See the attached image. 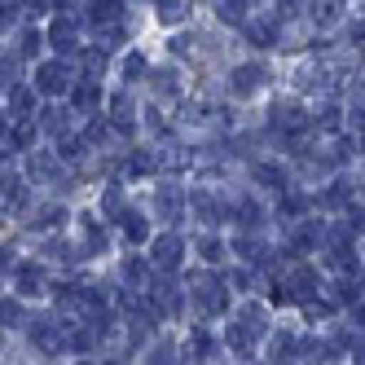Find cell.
<instances>
[{"label": "cell", "instance_id": "7402d4cb", "mask_svg": "<svg viewBox=\"0 0 365 365\" xmlns=\"http://www.w3.org/2000/svg\"><path fill=\"white\" fill-rule=\"evenodd\" d=\"M295 348H299V344H295V334H291V330H282V334L273 339V361H277V365H282V361H291Z\"/></svg>", "mask_w": 365, "mask_h": 365}, {"label": "cell", "instance_id": "e0dca14e", "mask_svg": "<svg viewBox=\"0 0 365 365\" xmlns=\"http://www.w3.org/2000/svg\"><path fill=\"white\" fill-rule=\"evenodd\" d=\"M145 277H150V264H145L141 255H128V259H123V282H128V286H141Z\"/></svg>", "mask_w": 365, "mask_h": 365}, {"label": "cell", "instance_id": "d6a6232c", "mask_svg": "<svg viewBox=\"0 0 365 365\" xmlns=\"http://www.w3.org/2000/svg\"><path fill=\"white\" fill-rule=\"evenodd\" d=\"M0 322H5V326H18V322H22V304H18V299H0Z\"/></svg>", "mask_w": 365, "mask_h": 365}, {"label": "cell", "instance_id": "ffe728a7", "mask_svg": "<svg viewBox=\"0 0 365 365\" xmlns=\"http://www.w3.org/2000/svg\"><path fill=\"white\" fill-rule=\"evenodd\" d=\"M123 233H128V242H145L150 238V225L137 212H123Z\"/></svg>", "mask_w": 365, "mask_h": 365}, {"label": "cell", "instance_id": "277c9868", "mask_svg": "<svg viewBox=\"0 0 365 365\" xmlns=\"http://www.w3.org/2000/svg\"><path fill=\"white\" fill-rule=\"evenodd\" d=\"M194 295L207 312H225L229 308V295H225V282L220 277H194Z\"/></svg>", "mask_w": 365, "mask_h": 365}, {"label": "cell", "instance_id": "30bf717a", "mask_svg": "<svg viewBox=\"0 0 365 365\" xmlns=\"http://www.w3.org/2000/svg\"><path fill=\"white\" fill-rule=\"evenodd\" d=\"M9 110L27 123V115L36 110V88H27V84H18V88H9Z\"/></svg>", "mask_w": 365, "mask_h": 365}, {"label": "cell", "instance_id": "5b68a950", "mask_svg": "<svg viewBox=\"0 0 365 365\" xmlns=\"http://www.w3.org/2000/svg\"><path fill=\"white\" fill-rule=\"evenodd\" d=\"M264 66L259 62H247V66H233V75H229V88L238 93V97H251V93H259V84H264Z\"/></svg>", "mask_w": 365, "mask_h": 365}, {"label": "cell", "instance_id": "db71d44e", "mask_svg": "<svg viewBox=\"0 0 365 365\" xmlns=\"http://www.w3.org/2000/svg\"><path fill=\"white\" fill-rule=\"evenodd\" d=\"M361 93H365V84H361Z\"/></svg>", "mask_w": 365, "mask_h": 365}, {"label": "cell", "instance_id": "d6986e66", "mask_svg": "<svg viewBox=\"0 0 365 365\" xmlns=\"http://www.w3.org/2000/svg\"><path fill=\"white\" fill-rule=\"evenodd\" d=\"M255 180H259V185H269V190H286V172L273 168V163H255Z\"/></svg>", "mask_w": 365, "mask_h": 365}, {"label": "cell", "instance_id": "681fc988", "mask_svg": "<svg viewBox=\"0 0 365 365\" xmlns=\"http://www.w3.org/2000/svg\"><path fill=\"white\" fill-rule=\"evenodd\" d=\"M334 9L339 5H317V9H312V18H317V22H334Z\"/></svg>", "mask_w": 365, "mask_h": 365}, {"label": "cell", "instance_id": "4dcf8cb0", "mask_svg": "<svg viewBox=\"0 0 365 365\" xmlns=\"http://www.w3.org/2000/svg\"><path fill=\"white\" fill-rule=\"evenodd\" d=\"M198 255L207 259V264H220V259H225V247H220L216 238H202V242H198Z\"/></svg>", "mask_w": 365, "mask_h": 365}, {"label": "cell", "instance_id": "836d02e7", "mask_svg": "<svg viewBox=\"0 0 365 365\" xmlns=\"http://www.w3.org/2000/svg\"><path fill=\"white\" fill-rule=\"evenodd\" d=\"M344 225H348V233H365V202H356V207L348 202V220Z\"/></svg>", "mask_w": 365, "mask_h": 365}, {"label": "cell", "instance_id": "5bb4252c", "mask_svg": "<svg viewBox=\"0 0 365 365\" xmlns=\"http://www.w3.org/2000/svg\"><path fill=\"white\" fill-rule=\"evenodd\" d=\"M84 18L93 22V27H106V22L115 27V22L123 18V5H88V14H84Z\"/></svg>", "mask_w": 365, "mask_h": 365}, {"label": "cell", "instance_id": "c3c4849f", "mask_svg": "<svg viewBox=\"0 0 365 365\" xmlns=\"http://www.w3.org/2000/svg\"><path fill=\"white\" fill-rule=\"evenodd\" d=\"M282 212L286 216H299L304 212V198H282Z\"/></svg>", "mask_w": 365, "mask_h": 365}, {"label": "cell", "instance_id": "e575fe53", "mask_svg": "<svg viewBox=\"0 0 365 365\" xmlns=\"http://www.w3.org/2000/svg\"><path fill=\"white\" fill-rule=\"evenodd\" d=\"M40 40H44V36H40L36 27H31V31H22V48H18V58H31L36 48H40Z\"/></svg>", "mask_w": 365, "mask_h": 365}, {"label": "cell", "instance_id": "7c38bea8", "mask_svg": "<svg viewBox=\"0 0 365 365\" xmlns=\"http://www.w3.org/2000/svg\"><path fill=\"white\" fill-rule=\"evenodd\" d=\"M194 212H198V220H202V225H216V220L225 216V207H220L212 194H202V190H198V194H194Z\"/></svg>", "mask_w": 365, "mask_h": 365}, {"label": "cell", "instance_id": "8fae6325", "mask_svg": "<svg viewBox=\"0 0 365 365\" xmlns=\"http://www.w3.org/2000/svg\"><path fill=\"white\" fill-rule=\"evenodd\" d=\"M238 330H247L251 339H259V334L269 330V326H264V308H259V304H247V308L238 312Z\"/></svg>", "mask_w": 365, "mask_h": 365}, {"label": "cell", "instance_id": "cb8c5ba5", "mask_svg": "<svg viewBox=\"0 0 365 365\" xmlns=\"http://www.w3.org/2000/svg\"><path fill=\"white\" fill-rule=\"evenodd\" d=\"M190 348H194L198 361H212V356H216V339L207 334V330H194V344H190Z\"/></svg>", "mask_w": 365, "mask_h": 365}, {"label": "cell", "instance_id": "2e32d148", "mask_svg": "<svg viewBox=\"0 0 365 365\" xmlns=\"http://www.w3.org/2000/svg\"><path fill=\"white\" fill-rule=\"evenodd\" d=\"M233 251H238V255L247 259V264H259V259L269 255V251H264V242H259V238H247V233H242L238 242H233Z\"/></svg>", "mask_w": 365, "mask_h": 365}, {"label": "cell", "instance_id": "ab89813d", "mask_svg": "<svg viewBox=\"0 0 365 365\" xmlns=\"http://www.w3.org/2000/svg\"><path fill=\"white\" fill-rule=\"evenodd\" d=\"M141 71H145V58H141V53H133V58L123 62V80H137Z\"/></svg>", "mask_w": 365, "mask_h": 365}, {"label": "cell", "instance_id": "b9f144b4", "mask_svg": "<svg viewBox=\"0 0 365 365\" xmlns=\"http://www.w3.org/2000/svg\"><path fill=\"white\" fill-rule=\"evenodd\" d=\"M317 123L326 128V133H334V128H339V106H322V115H317Z\"/></svg>", "mask_w": 365, "mask_h": 365}, {"label": "cell", "instance_id": "7dc6e473", "mask_svg": "<svg viewBox=\"0 0 365 365\" xmlns=\"http://www.w3.org/2000/svg\"><path fill=\"white\" fill-rule=\"evenodd\" d=\"M273 304H295V291H291L286 282H277V286H273Z\"/></svg>", "mask_w": 365, "mask_h": 365}, {"label": "cell", "instance_id": "816d5d0a", "mask_svg": "<svg viewBox=\"0 0 365 365\" xmlns=\"http://www.w3.org/2000/svg\"><path fill=\"white\" fill-rule=\"evenodd\" d=\"M352 322H356V326L365 330V304H356V308H352Z\"/></svg>", "mask_w": 365, "mask_h": 365}, {"label": "cell", "instance_id": "3957f363", "mask_svg": "<svg viewBox=\"0 0 365 365\" xmlns=\"http://www.w3.org/2000/svg\"><path fill=\"white\" fill-rule=\"evenodd\" d=\"M31 339H36V348L48 352V356H58V352L66 348V330L53 326V317H36V322H31Z\"/></svg>", "mask_w": 365, "mask_h": 365}, {"label": "cell", "instance_id": "4316f807", "mask_svg": "<svg viewBox=\"0 0 365 365\" xmlns=\"http://www.w3.org/2000/svg\"><path fill=\"white\" fill-rule=\"evenodd\" d=\"M27 168H31V176H40V180H53V176H58V163L48 159V154H36Z\"/></svg>", "mask_w": 365, "mask_h": 365}, {"label": "cell", "instance_id": "bcb514c9", "mask_svg": "<svg viewBox=\"0 0 365 365\" xmlns=\"http://www.w3.org/2000/svg\"><path fill=\"white\" fill-rule=\"evenodd\" d=\"M18 22V5H0V31H9Z\"/></svg>", "mask_w": 365, "mask_h": 365}, {"label": "cell", "instance_id": "d4e9b609", "mask_svg": "<svg viewBox=\"0 0 365 365\" xmlns=\"http://www.w3.org/2000/svg\"><path fill=\"white\" fill-rule=\"evenodd\" d=\"M62 220H66V212H62V207H44V212H36L31 229H58Z\"/></svg>", "mask_w": 365, "mask_h": 365}, {"label": "cell", "instance_id": "9a60e30c", "mask_svg": "<svg viewBox=\"0 0 365 365\" xmlns=\"http://www.w3.org/2000/svg\"><path fill=\"white\" fill-rule=\"evenodd\" d=\"M242 31H247V40H255L259 48H273V44H277V31H273V22H247Z\"/></svg>", "mask_w": 365, "mask_h": 365}, {"label": "cell", "instance_id": "6da1fadb", "mask_svg": "<svg viewBox=\"0 0 365 365\" xmlns=\"http://www.w3.org/2000/svg\"><path fill=\"white\" fill-rule=\"evenodd\" d=\"M36 88H40L44 97L71 93V66H66V62H40V66H36Z\"/></svg>", "mask_w": 365, "mask_h": 365}, {"label": "cell", "instance_id": "7bdbcfd3", "mask_svg": "<svg viewBox=\"0 0 365 365\" xmlns=\"http://www.w3.org/2000/svg\"><path fill=\"white\" fill-rule=\"evenodd\" d=\"M84 66H88V75H97L101 66H106V53H101V48H88V53H84Z\"/></svg>", "mask_w": 365, "mask_h": 365}, {"label": "cell", "instance_id": "f35d334b", "mask_svg": "<svg viewBox=\"0 0 365 365\" xmlns=\"http://www.w3.org/2000/svg\"><path fill=\"white\" fill-rule=\"evenodd\" d=\"M101 207H106V216H119L123 220V198H119V190H110L106 198H101Z\"/></svg>", "mask_w": 365, "mask_h": 365}, {"label": "cell", "instance_id": "d590c367", "mask_svg": "<svg viewBox=\"0 0 365 365\" xmlns=\"http://www.w3.org/2000/svg\"><path fill=\"white\" fill-rule=\"evenodd\" d=\"M154 93H163V97L176 93V75L172 71H154Z\"/></svg>", "mask_w": 365, "mask_h": 365}, {"label": "cell", "instance_id": "11a10c76", "mask_svg": "<svg viewBox=\"0 0 365 365\" xmlns=\"http://www.w3.org/2000/svg\"><path fill=\"white\" fill-rule=\"evenodd\" d=\"M80 365H88V361H80Z\"/></svg>", "mask_w": 365, "mask_h": 365}, {"label": "cell", "instance_id": "1f68e13d", "mask_svg": "<svg viewBox=\"0 0 365 365\" xmlns=\"http://www.w3.org/2000/svg\"><path fill=\"white\" fill-rule=\"evenodd\" d=\"M251 344H255V339H251L247 330H238V326L229 330V348H233V352H242V356H251Z\"/></svg>", "mask_w": 365, "mask_h": 365}, {"label": "cell", "instance_id": "ee69618b", "mask_svg": "<svg viewBox=\"0 0 365 365\" xmlns=\"http://www.w3.org/2000/svg\"><path fill=\"white\" fill-rule=\"evenodd\" d=\"M220 18H225V22H242V27H247V14H242V5H220Z\"/></svg>", "mask_w": 365, "mask_h": 365}, {"label": "cell", "instance_id": "4fadbf2b", "mask_svg": "<svg viewBox=\"0 0 365 365\" xmlns=\"http://www.w3.org/2000/svg\"><path fill=\"white\" fill-rule=\"evenodd\" d=\"M97 101H101V88H97L93 80H84L80 88H71V106H75V110H93Z\"/></svg>", "mask_w": 365, "mask_h": 365}, {"label": "cell", "instance_id": "52a82bcc", "mask_svg": "<svg viewBox=\"0 0 365 365\" xmlns=\"http://www.w3.org/2000/svg\"><path fill=\"white\" fill-rule=\"evenodd\" d=\"M0 207H5L9 216H18L22 207H27V185H22V176H14V172L0 176Z\"/></svg>", "mask_w": 365, "mask_h": 365}, {"label": "cell", "instance_id": "8992f818", "mask_svg": "<svg viewBox=\"0 0 365 365\" xmlns=\"http://www.w3.org/2000/svg\"><path fill=\"white\" fill-rule=\"evenodd\" d=\"M80 22H84V18H71V14L53 18V22H48V44H53L58 53H71V48H75V31H80Z\"/></svg>", "mask_w": 365, "mask_h": 365}, {"label": "cell", "instance_id": "f1b7e54d", "mask_svg": "<svg viewBox=\"0 0 365 365\" xmlns=\"http://www.w3.org/2000/svg\"><path fill=\"white\" fill-rule=\"evenodd\" d=\"M93 344H97L93 330H71V334H66V348H75V352H88Z\"/></svg>", "mask_w": 365, "mask_h": 365}, {"label": "cell", "instance_id": "83f0119b", "mask_svg": "<svg viewBox=\"0 0 365 365\" xmlns=\"http://www.w3.org/2000/svg\"><path fill=\"white\" fill-rule=\"evenodd\" d=\"M58 154H62V159H80V154H84V137H58Z\"/></svg>", "mask_w": 365, "mask_h": 365}, {"label": "cell", "instance_id": "f6af8a7d", "mask_svg": "<svg viewBox=\"0 0 365 365\" xmlns=\"http://www.w3.org/2000/svg\"><path fill=\"white\" fill-rule=\"evenodd\" d=\"M172 344H159V348H154V356H150V365H172Z\"/></svg>", "mask_w": 365, "mask_h": 365}, {"label": "cell", "instance_id": "ba28073f", "mask_svg": "<svg viewBox=\"0 0 365 365\" xmlns=\"http://www.w3.org/2000/svg\"><path fill=\"white\" fill-rule=\"evenodd\" d=\"M154 207H159L163 220H180V212H185V194H180L176 185H159V194H154Z\"/></svg>", "mask_w": 365, "mask_h": 365}, {"label": "cell", "instance_id": "f907efd6", "mask_svg": "<svg viewBox=\"0 0 365 365\" xmlns=\"http://www.w3.org/2000/svg\"><path fill=\"white\" fill-rule=\"evenodd\" d=\"M9 269H14V251L5 247V251H0V273H9Z\"/></svg>", "mask_w": 365, "mask_h": 365}, {"label": "cell", "instance_id": "9c48e42d", "mask_svg": "<svg viewBox=\"0 0 365 365\" xmlns=\"http://www.w3.org/2000/svg\"><path fill=\"white\" fill-rule=\"evenodd\" d=\"M308 119H304V110H299V101H277L273 106V128H286V133H299Z\"/></svg>", "mask_w": 365, "mask_h": 365}, {"label": "cell", "instance_id": "44dd1931", "mask_svg": "<svg viewBox=\"0 0 365 365\" xmlns=\"http://www.w3.org/2000/svg\"><path fill=\"white\" fill-rule=\"evenodd\" d=\"M18 66H22L18 53H5V58H0V88H18Z\"/></svg>", "mask_w": 365, "mask_h": 365}, {"label": "cell", "instance_id": "74e56055", "mask_svg": "<svg viewBox=\"0 0 365 365\" xmlns=\"http://www.w3.org/2000/svg\"><path fill=\"white\" fill-rule=\"evenodd\" d=\"M128 172H137V176H141V172H154V154H141V150H137L133 159H128Z\"/></svg>", "mask_w": 365, "mask_h": 365}, {"label": "cell", "instance_id": "7a4b0ae2", "mask_svg": "<svg viewBox=\"0 0 365 365\" xmlns=\"http://www.w3.org/2000/svg\"><path fill=\"white\" fill-rule=\"evenodd\" d=\"M150 255H154V264L159 269H180V259H185V238L172 229V233H163V238H154V247H150Z\"/></svg>", "mask_w": 365, "mask_h": 365}, {"label": "cell", "instance_id": "60d3db41", "mask_svg": "<svg viewBox=\"0 0 365 365\" xmlns=\"http://www.w3.org/2000/svg\"><path fill=\"white\" fill-rule=\"evenodd\" d=\"M326 202L330 207H344L348 202V185H344V180H334V190H326Z\"/></svg>", "mask_w": 365, "mask_h": 365}, {"label": "cell", "instance_id": "ac0fdd59", "mask_svg": "<svg viewBox=\"0 0 365 365\" xmlns=\"http://www.w3.org/2000/svg\"><path fill=\"white\" fill-rule=\"evenodd\" d=\"M40 282H44V273H40L36 264H18V291H22V295H36Z\"/></svg>", "mask_w": 365, "mask_h": 365}, {"label": "cell", "instance_id": "8d00e7d4", "mask_svg": "<svg viewBox=\"0 0 365 365\" xmlns=\"http://www.w3.org/2000/svg\"><path fill=\"white\" fill-rule=\"evenodd\" d=\"M159 18L163 22H185L190 18V5H159Z\"/></svg>", "mask_w": 365, "mask_h": 365}, {"label": "cell", "instance_id": "603a6c76", "mask_svg": "<svg viewBox=\"0 0 365 365\" xmlns=\"http://www.w3.org/2000/svg\"><path fill=\"white\" fill-rule=\"evenodd\" d=\"M9 145H14V150H31V145H36V123H31V119H27V123H18V128H14V137H9Z\"/></svg>", "mask_w": 365, "mask_h": 365}, {"label": "cell", "instance_id": "f546056e", "mask_svg": "<svg viewBox=\"0 0 365 365\" xmlns=\"http://www.w3.org/2000/svg\"><path fill=\"white\" fill-rule=\"evenodd\" d=\"M238 225H242V229H255V225H259V202H251V198L238 202Z\"/></svg>", "mask_w": 365, "mask_h": 365}, {"label": "cell", "instance_id": "f5cc1de1", "mask_svg": "<svg viewBox=\"0 0 365 365\" xmlns=\"http://www.w3.org/2000/svg\"><path fill=\"white\" fill-rule=\"evenodd\" d=\"M356 128H361V133H365V110H356Z\"/></svg>", "mask_w": 365, "mask_h": 365}, {"label": "cell", "instance_id": "484cf974", "mask_svg": "<svg viewBox=\"0 0 365 365\" xmlns=\"http://www.w3.org/2000/svg\"><path fill=\"white\" fill-rule=\"evenodd\" d=\"M40 128H44V133H62V128H66V110H58V106L40 110Z\"/></svg>", "mask_w": 365, "mask_h": 365}]
</instances>
